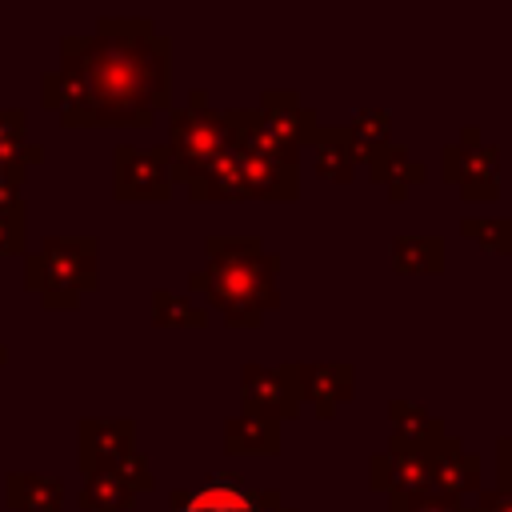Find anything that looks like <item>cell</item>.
<instances>
[{
    "label": "cell",
    "instance_id": "1",
    "mask_svg": "<svg viewBox=\"0 0 512 512\" xmlns=\"http://www.w3.org/2000/svg\"><path fill=\"white\" fill-rule=\"evenodd\" d=\"M96 28L60 44V68L44 76V108L68 128L152 124L168 108V40L148 20H100Z\"/></svg>",
    "mask_w": 512,
    "mask_h": 512
},
{
    "label": "cell",
    "instance_id": "2",
    "mask_svg": "<svg viewBox=\"0 0 512 512\" xmlns=\"http://www.w3.org/2000/svg\"><path fill=\"white\" fill-rule=\"evenodd\" d=\"M276 272L280 256L268 252L260 236H208L204 268L188 272V288L208 296L232 328H256L264 312L280 304Z\"/></svg>",
    "mask_w": 512,
    "mask_h": 512
},
{
    "label": "cell",
    "instance_id": "3",
    "mask_svg": "<svg viewBox=\"0 0 512 512\" xmlns=\"http://www.w3.org/2000/svg\"><path fill=\"white\" fill-rule=\"evenodd\" d=\"M96 236H48L24 260V284L48 308L80 304V292L96 288Z\"/></svg>",
    "mask_w": 512,
    "mask_h": 512
},
{
    "label": "cell",
    "instance_id": "4",
    "mask_svg": "<svg viewBox=\"0 0 512 512\" xmlns=\"http://www.w3.org/2000/svg\"><path fill=\"white\" fill-rule=\"evenodd\" d=\"M168 156H172V172L204 164L220 152L232 148V128L228 116L204 104V92H188V108H176L168 120Z\"/></svg>",
    "mask_w": 512,
    "mask_h": 512
},
{
    "label": "cell",
    "instance_id": "5",
    "mask_svg": "<svg viewBox=\"0 0 512 512\" xmlns=\"http://www.w3.org/2000/svg\"><path fill=\"white\" fill-rule=\"evenodd\" d=\"M440 172L460 188L464 200H496L500 196V148L484 144L480 128H464L460 140L444 144Z\"/></svg>",
    "mask_w": 512,
    "mask_h": 512
},
{
    "label": "cell",
    "instance_id": "6",
    "mask_svg": "<svg viewBox=\"0 0 512 512\" xmlns=\"http://www.w3.org/2000/svg\"><path fill=\"white\" fill-rule=\"evenodd\" d=\"M240 392H244V412L264 416V420H292L304 408L300 396V364H244L240 372Z\"/></svg>",
    "mask_w": 512,
    "mask_h": 512
},
{
    "label": "cell",
    "instance_id": "7",
    "mask_svg": "<svg viewBox=\"0 0 512 512\" xmlns=\"http://www.w3.org/2000/svg\"><path fill=\"white\" fill-rule=\"evenodd\" d=\"M172 192V156L164 144L116 148V200H168Z\"/></svg>",
    "mask_w": 512,
    "mask_h": 512
},
{
    "label": "cell",
    "instance_id": "8",
    "mask_svg": "<svg viewBox=\"0 0 512 512\" xmlns=\"http://www.w3.org/2000/svg\"><path fill=\"white\" fill-rule=\"evenodd\" d=\"M148 488H152V468H148V460H144L140 452H132V456H124L120 464L84 476L80 504H84L88 512H124V508H132V500H136L140 492H148Z\"/></svg>",
    "mask_w": 512,
    "mask_h": 512
},
{
    "label": "cell",
    "instance_id": "9",
    "mask_svg": "<svg viewBox=\"0 0 512 512\" xmlns=\"http://www.w3.org/2000/svg\"><path fill=\"white\" fill-rule=\"evenodd\" d=\"M172 512H292V508H280V492H248L240 476L220 472L192 492H172Z\"/></svg>",
    "mask_w": 512,
    "mask_h": 512
},
{
    "label": "cell",
    "instance_id": "10",
    "mask_svg": "<svg viewBox=\"0 0 512 512\" xmlns=\"http://www.w3.org/2000/svg\"><path fill=\"white\" fill-rule=\"evenodd\" d=\"M136 424L132 420H80L76 428V464L84 476L120 464L136 452Z\"/></svg>",
    "mask_w": 512,
    "mask_h": 512
},
{
    "label": "cell",
    "instance_id": "11",
    "mask_svg": "<svg viewBox=\"0 0 512 512\" xmlns=\"http://www.w3.org/2000/svg\"><path fill=\"white\" fill-rule=\"evenodd\" d=\"M172 180H180L192 200H248V176H244V160L236 148H228L204 164L180 168V172H172Z\"/></svg>",
    "mask_w": 512,
    "mask_h": 512
},
{
    "label": "cell",
    "instance_id": "12",
    "mask_svg": "<svg viewBox=\"0 0 512 512\" xmlns=\"http://www.w3.org/2000/svg\"><path fill=\"white\" fill-rule=\"evenodd\" d=\"M428 448H416V444H400L392 440L384 452L372 456V488L388 492V496H416V492H428L432 480H428Z\"/></svg>",
    "mask_w": 512,
    "mask_h": 512
},
{
    "label": "cell",
    "instance_id": "13",
    "mask_svg": "<svg viewBox=\"0 0 512 512\" xmlns=\"http://www.w3.org/2000/svg\"><path fill=\"white\" fill-rule=\"evenodd\" d=\"M428 480L436 492L460 500L464 492H480V456L464 452L456 436H444L428 456Z\"/></svg>",
    "mask_w": 512,
    "mask_h": 512
},
{
    "label": "cell",
    "instance_id": "14",
    "mask_svg": "<svg viewBox=\"0 0 512 512\" xmlns=\"http://www.w3.org/2000/svg\"><path fill=\"white\" fill-rule=\"evenodd\" d=\"M352 392H356L352 364H300V396L312 404L320 420H328L336 404L352 400Z\"/></svg>",
    "mask_w": 512,
    "mask_h": 512
},
{
    "label": "cell",
    "instance_id": "15",
    "mask_svg": "<svg viewBox=\"0 0 512 512\" xmlns=\"http://www.w3.org/2000/svg\"><path fill=\"white\" fill-rule=\"evenodd\" d=\"M256 112H260V120L268 124V132H272L276 140H284L288 148L308 144L312 132L320 128V124H316V112L304 108V104L296 100V92H264V100H260Z\"/></svg>",
    "mask_w": 512,
    "mask_h": 512
},
{
    "label": "cell",
    "instance_id": "16",
    "mask_svg": "<svg viewBox=\"0 0 512 512\" xmlns=\"http://www.w3.org/2000/svg\"><path fill=\"white\" fill-rule=\"evenodd\" d=\"M308 144H312V168L320 180H336V184L352 180L360 164V148L348 128H316Z\"/></svg>",
    "mask_w": 512,
    "mask_h": 512
},
{
    "label": "cell",
    "instance_id": "17",
    "mask_svg": "<svg viewBox=\"0 0 512 512\" xmlns=\"http://www.w3.org/2000/svg\"><path fill=\"white\" fill-rule=\"evenodd\" d=\"M224 452L232 456H276L280 452V424L276 420H264V416H252V412H240L224 424Z\"/></svg>",
    "mask_w": 512,
    "mask_h": 512
},
{
    "label": "cell",
    "instance_id": "18",
    "mask_svg": "<svg viewBox=\"0 0 512 512\" xmlns=\"http://www.w3.org/2000/svg\"><path fill=\"white\" fill-rule=\"evenodd\" d=\"M4 500L16 512H60L64 484L56 476H40V472H12L4 484Z\"/></svg>",
    "mask_w": 512,
    "mask_h": 512
},
{
    "label": "cell",
    "instance_id": "19",
    "mask_svg": "<svg viewBox=\"0 0 512 512\" xmlns=\"http://www.w3.org/2000/svg\"><path fill=\"white\" fill-rule=\"evenodd\" d=\"M364 160H368L372 176H376L380 184H388V196H392V200H404V196H408V184H420V180L428 176L424 164H416L404 144H380V148H372Z\"/></svg>",
    "mask_w": 512,
    "mask_h": 512
},
{
    "label": "cell",
    "instance_id": "20",
    "mask_svg": "<svg viewBox=\"0 0 512 512\" xmlns=\"http://www.w3.org/2000/svg\"><path fill=\"white\" fill-rule=\"evenodd\" d=\"M388 420H392V440L416 444V448H428V452L448 436L440 416H432L428 408L408 404V400H392L388 404Z\"/></svg>",
    "mask_w": 512,
    "mask_h": 512
},
{
    "label": "cell",
    "instance_id": "21",
    "mask_svg": "<svg viewBox=\"0 0 512 512\" xmlns=\"http://www.w3.org/2000/svg\"><path fill=\"white\" fill-rule=\"evenodd\" d=\"M24 112L20 108H0V168L16 180H24V172L32 164H40L44 148L40 144H28L24 136Z\"/></svg>",
    "mask_w": 512,
    "mask_h": 512
},
{
    "label": "cell",
    "instance_id": "22",
    "mask_svg": "<svg viewBox=\"0 0 512 512\" xmlns=\"http://www.w3.org/2000/svg\"><path fill=\"white\" fill-rule=\"evenodd\" d=\"M392 264L400 272H444V240L440 236H396Z\"/></svg>",
    "mask_w": 512,
    "mask_h": 512
},
{
    "label": "cell",
    "instance_id": "23",
    "mask_svg": "<svg viewBox=\"0 0 512 512\" xmlns=\"http://www.w3.org/2000/svg\"><path fill=\"white\" fill-rule=\"evenodd\" d=\"M460 236L476 240L496 256H512V216H464Z\"/></svg>",
    "mask_w": 512,
    "mask_h": 512
},
{
    "label": "cell",
    "instance_id": "24",
    "mask_svg": "<svg viewBox=\"0 0 512 512\" xmlns=\"http://www.w3.org/2000/svg\"><path fill=\"white\" fill-rule=\"evenodd\" d=\"M152 320L160 324V328H172V324H184V328H200V324H208V312L200 308V304H192L188 296H176V292H156L152 296Z\"/></svg>",
    "mask_w": 512,
    "mask_h": 512
},
{
    "label": "cell",
    "instance_id": "25",
    "mask_svg": "<svg viewBox=\"0 0 512 512\" xmlns=\"http://www.w3.org/2000/svg\"><path fill=\"white\" fill-rule=\"evenodd\" d=\"M388 128H392V116H388L384 108H360V112H356V120L348 124V132H352V140H356V148H360V160H364L372 148L388 144Z\"/></svg>",
    "mask_w": 512,
    "mask_h": 512
},
{
    "label": "cell",
    "instance_id": "26",
    "mask_svg": "<svg viewBox=\"0 0 512 512\" xmlns=\"http://www.w3.org/2000/svg\"><path fill=\"white\" fill-rule=\"evenodd\" d=\"M28 240V224H24V200L4 204L0 208V256H20Z\"/></svg>",
    "mask_w": 512,
    "mask_h": 512
},
{
    "label": "cell",
    "instance_id": "27",
    "mask_svg": "<svg viewBox=\"0 0 512 512\" xmlns=\"http://www.w3.org/2000/svg\"><path fill=\"white\" fill-rule=\"evenodd\" d=\"M388 508L392 512H464L460 500L428 488V492H416V496H388Z\"/></svg>",
    "mask_w": 512,
    "mask_h": 512
},
{
    "label": "cell",
    "instance_id": "28",
    "mask_svg": "<svg viewBox=\"0 0 512 512\" xmlns=\"http://www.w3.org/2000/svg\"><path fill=\"white\" fill-rule=\"evenodd\" d=\"M472 512H512V488H496V492H480Z\"/></svg>",
    "mask_w": 512,
    "mask_h": 512
},
{
    "label": "cell",
    "instance_id": "29",
    "mask_svg": "<svg viewBox=\"0 0 512 512\" xmlns=\"http://www.w3.org/2000/svg\"><path fill=\"white\" fill-rule=\"evenodd\" d=\"M496 456H500V488H512V436H504L500 440V448H496Z\"/></svg>",
    "mask_w": 512,
    "mask_h": 512
},
{
    "label": "cell",
    "instance_id": "30",
    "mask_svg": "<svg viewBox=\"0 0 512 512\" xmlns=\"http://www.w3.org/2000/svg\"><path fill=\"white\" fill-rule=\"evenodd\" d=\"M0 180H16V176H8V172H4V168H0ZM16 184H24V180H16Z\"/></svg>",
    "mask_w": 512,
    "mask_h": 512
},
{
    "label": "cell",
    "instance_id": "31",
    "mask_svg": "<svg viewBox=\"0 0 512 512\" xmlns=\"http://www.w3.org/2000/svg\"><path fill=\"white\" fill-rule=\"evenodd\" d=\"M4 360H8V348H4V344H0V364H4Z\"/></svg>",
    "mask_w": 512,
    "mask_h": 512
}]
</instances>
